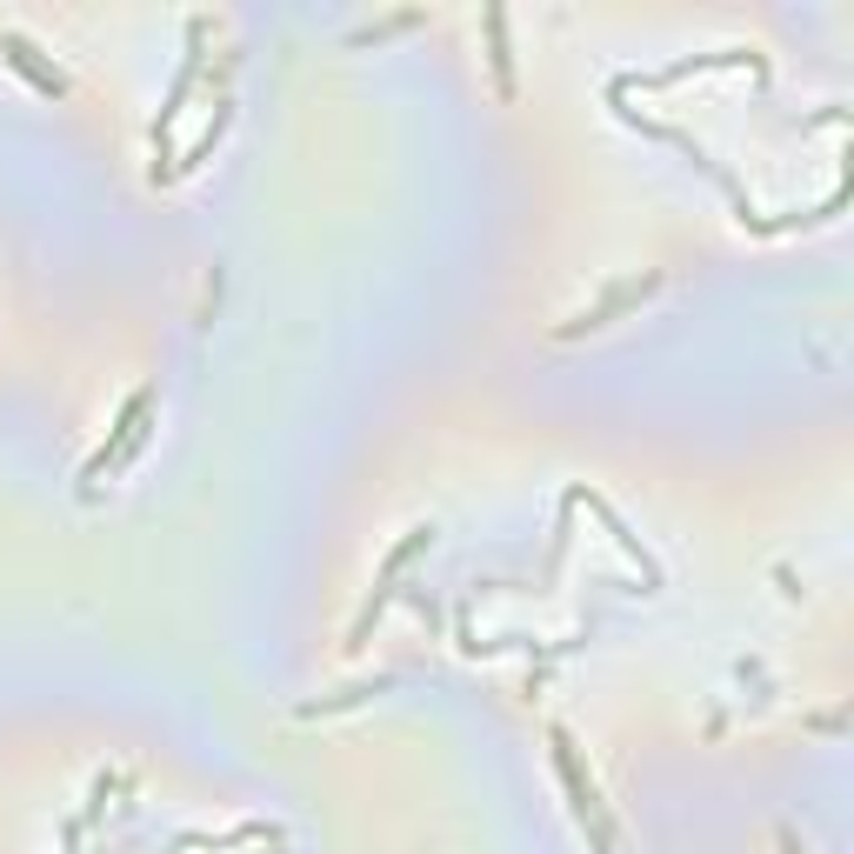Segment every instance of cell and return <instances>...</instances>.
<instances>
[{
    "mask_svg": "<svg viewBox=\"0 0 854 854\" xmlns=\"http://www.w3.org/2000/svg\"><path fill=\"white\" fill-rule=\"evenodd\" d=\"M654 280H661V274H634V280H621L615 295H601V301H595L588 314H575V321H567L561 334H581V328H608V321H615L621 308H634V301H648V295H654Z\"/></svg>",
    "mask_w": 854,
    "mask_h": 854,
    "instance_id": "obj_1",
    "label": "cell"
}]
</instances>
